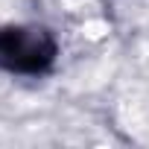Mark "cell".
<instances>
[{
  "mask_svg": "<svg viewBox=\"0 0 149 149\" xmlns=\"http://www.w3.org/2000/svg\"><path fill=\"white\" fill-rule=\"evenodd\" d=\"M56 58V41L38 26L0 29V67L12 73H44Z\"/></svg>",
  "mask_w": 149,
  "mask_h": 149,
  "instance_id": "obj_1",
  "label": "cell"
}]
</instances>
